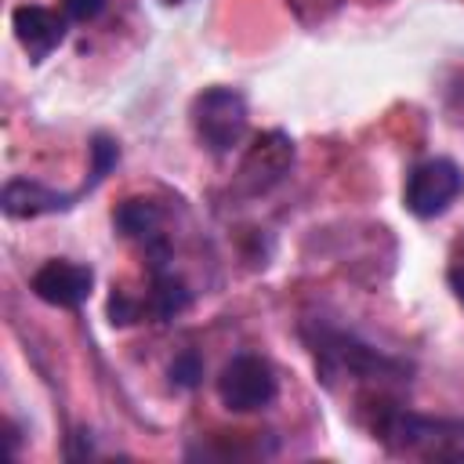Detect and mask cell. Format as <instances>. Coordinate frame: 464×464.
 I'll list each match as a JSON object with an SVG mask.
<instances>
[{
	"mask_svg": "<svg viewBox=\"0 0 464 464\" xmlns=\"http://www.w3.org/2000/svg\"><path fill=\"white\" fill-rule=\"evenodd\" d=\"M377 439L402 457L424 460H464V420L453 417H424L413 410H384L373 420Z\"/></svg>",
	"mask_w": 464,
	"mask_h": 464,
	"instance_id": "1",
	"label": "cell"
},
{
	"mask_svg": "<svg viewBox=\"0 0 464 464\" xmlns=\"http://www.w3.org/2000/svg\"><path fill=\"white\" fill-rule=\"evenodd\" d=\"M192 130L199 138V145L214 156H225L232 152L243 138H246V123H250V112H246V98L232 87H207L192 98Z\"/></svg>",
	"mask_w": 464,
	"mask_h": 464,
	"instance_id": "2",
	"label": "cell"
},
{
	"mask_svg": "<svg viewBox=\"0 0 464 464\" xmlns=\"http://www.w3.org/2000/svg\"><path fill=\"white\" fill-rule=\"evenodd\" d=\"M279 392V381H276V370L268 366V359L261 355H232L221 373H218V399L225 410L232 413H254V410H265Z\"/></svg>",
	"mask_w": 464,
	"mask_h": 464,
	"instance_id": "3",
	"label": "cell"
},
{
	"mask_svg": "<svg viewBox=\"0 0 464 464\" xmlns=\"http://www.w3.org/2000/svg\"><path fill=\"white\" fill-rule=\"evenodd\" d=\"M464 188V174L453 160L446 156H435V160H424L410 170L406 178V188H402V203L413 218H439L453 207V199L460 196Z\"/></svg>",
	"mask_w": 464,
	"mask_h": 464,
	"instance_id": "4",
	"label": "cell"
},
{
	"mask_svg": "<svg viewBox=\"0 0 464 464\" xmlns=\"http://www.w3.org/2000/svg\"><path fill=\"white\" fill-rule=\"evenodd\" d=\"M29 290L40 301L54 304V308H80L91 297V290H94V272H91V265L54 257V261H44L33 272Z\"/></svg>",
	"mask_w": 464,
	"mask_h": 464,
	"instance_id": "5",
	"label": "cell"
},
{
	"mask_svg": "<svg viewBox=\"0 0 464 464\" xmlns=\"http://www.w3.org/2000/svg\"><path fill=\"white\" fill-rule=\"evenodd\" d=\"M290 163H294V141H290L283 130H268V134H261V138L246 149V156H243V163H239V185H243L250 196L268 192L272 185H279V181L286 178Z\"/></svg>",
	"mask_w": 464,
	"mask_h": 464,
	"instance_id": "6",
	"label": "cell"
},
{
	"mask_svg": "<svg viewBox=\"0 0 464 464\" xmlns=\"http://www.w3.org/2000/svg\"><path fill=\"white\" fill-rule=\"evenodd\" d=\"M11 29H14V40L22 44V51L29 54V62H44L65 40V22L58 18V11L40 7V4L14 7L11 11Z\"/></svg>",
	"mask_w": 464,
	"mask_h": 464,
	"instance_id": "7",
	"label": "cell"
},
{
	"mask_svg": "<svg viewBox=\"0 0 464 464\" xmlns=\"http://www.w3.org/2000/svg\"><path fill=\"white\" fill-rule=\"evenodd\" d=\"M72 192H54L33 178H11L4 188H0V210L7 218H40V214H58V210H69L72 207Z\"/></svg>",
	"mask_w": 464,
	"mask_h": 464,
	"instance_id": "8",
	"label": "cell"
},
{
	"mask_svg": "<svg viewBox=\"0 0 464 464\" xmlns=\"http://www.w3.org/2000/svg\"><path fill=\"white\" fill-rule=\"evenodd\" d=\"M112 225L127 236V239H141L149 243L152 250L160 246V225H163V214L152 199H123L112 214Z\"/></svg>",
	"mask_w": 464,
	"mask_h": 464,
	"instance_id": "9",
	"label": "cell"
},
{
	"mask_svg": "<svg viewBox=\"0 0 464 464\" xmlns=\"http://www.w3.org/2000/svg\"><path fill=\"white\" fill-rule=\"evenodd\" d=\"M188 308V290L181 279L174 276H156L152 279V290H149V312L156 319H174L178 312Z\"/></svg>",
	"mask_w": 464,
	"mask_h": 464,
	"instance_id": "10",
	"label": "cell"
},
{
	"mask_svg": "<svg viewBox=\"0 0 464 464\" xmlns=\"http://www.w3.org/2000/svg\"><path fill=\"white\" fill-rule=\"evenodd\" d=\"M120 160V145L109 134H94L91 138V185H98Z\"/></svg>",
	"mask_w": 464,
	"mask_h": 464,
	"instance_id": "11",
	"label": "cell"
},
{
	"mask_svg": "<svg viewBox=\"0 0 464 464\" xmlns=\"http://www.w3.org/2000/svg\"><path fill=\"white\" fill-rule=\"evenodd\" d=\"M199 373H203V362H199L196 352H181V355L170 362V381H174L178 388H192V384L199 381Z\"/></svg>",
	"mask_w": 464,
	"mask_h": 464,
	"instance_id": "12",
	"label": "cell"
},
{
	"mask_svg": "<svg viewBox=\"0 0 464 464\" xmlns=\"http://www.w3.org/2000/svg\"><path fill=\"white\" fill-rule=\"evenodd\" d=\"M102 7H105V0H62V11L72 22H91L102 14Z\"/></svg>",
	"mask_w": 464,
	"mask_h": 464,
	"instance_id": "13",
	"label": "cell"
},
{
	"mask_svg": "<svg viewBox=\"0 0 464 464\" xmlns=\"http://www.w3.org/2000/svg\"><path fill=\"white\" fill-rule=\"evenodd\" d=\"M446 279H450V290H453V297L464 304V250H457V254H453Z\"/></svg>",
	"mask_w": 464,
	"mask_h": 464,
	"instance_id": "14",
	"label": "cell"
},
{
	"mask_svg": "<svg viewBox=\"0 0 464 464\" xmlns=\"http://www.w3.org/2000/svg\"><path fill=\"white\" fill-rule=\"evenodd\" d=\"M163 4H181V0H163Z\"/></svg>",
	"mask_w": 464,
	"mask_h": 464,
	"instance_id": "15",
	"label": "cell"
}]
</instances>
